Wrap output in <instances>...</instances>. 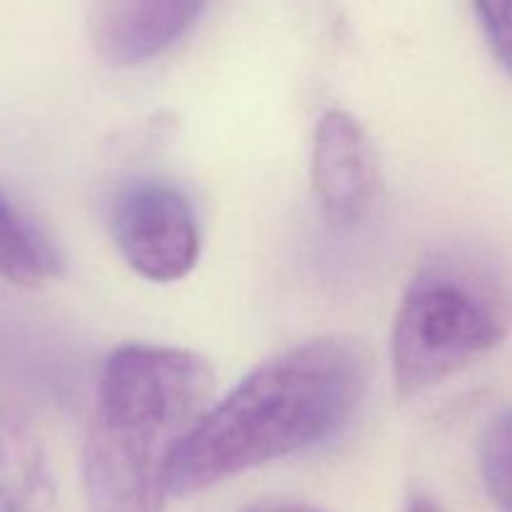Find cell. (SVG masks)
<instances>
[{"instance_id":"cell-6","label":"cell","mask_w":512,"mask_h":512,"mask_svg":"<svg viewBox=\"0 0 512 512\" xmlns=\"http://www.w3.org/2000/svg\"><path fill=\"white\" fill-rule=\"evenodd\" d=\"M210 0H98L93 45L105 63L135 68L168 53L205 13Z\"/></svg>"},{"instance_id":"cell-7","label":"cell","mask_w":512,"mask_h":512,"mask_svg":"<svg viewBox=\"0 0 512 512\" xmlns=\"http://www.w3.org/2000/svg\"><path fill=\"white\" fill-rule=\"evenodd\" d=\"M60 270L53 243L0 193V278L20 288H40Z\"/></svg>"},{"instance_id":"cell-11","label":"cell","mask_w":512,"mask_h":512,"mask_svg":"<svg viewBox=\"0 0 512 512\" xmlns=\"http://www.w3.org/2000/svg\"><path fill=\"white\" fill-rule=\"evenodd\" d=\"M403 512H445V510L440 508V503L435 498H430V495L425 493H418L408 500V505H405Z\"/></svg>"},{"instance_id":"cell-9","label":"cell","mask_w":512,"mask_h":512,"mask_svg":"<svg viewBox=\"0 0 512 512\" xmlns=\"http://www.w3.org/2000/svg\"><path fill=\"white\" fill-rule=\"evenodd\" d=\"M473 5L490 53L512 80V0H473Z\"/></svg>"},{"instance_id":"cell-2","label":"cell","mask_w":512,"mask_h":512,"mask_svg":"<svg viewBox=\"0 0 512 512\" xmlns=\"http://www.w3.org/2000/svg\"><path fill=\"white\" fill-rule=\"evenodd\" d=\"M203 355L130 343L108 355L83 450L93 512H163L178 448L213 403Z\"/></svg>"},{"instance_id":"cell-4","label":"cell","mask_w":512,"mask_h":512,"mask_svg":"<svg viewBox=\"0 0 512 512\" xmlns=\"http://www.w3.org/2000/svg\"><path fill=\"white\" fill-rule=\"evenodd\" d=\"M108 230L120 258L150 283H175L200 258L193 203L165 180H133L113 195Z\"/></svg>"},{"instance_id":"cell-5","label":"cell","mask_w":512,"mask_h":512,"mask_svg":"<svg viewBox=\"0 0 512 512\" xmlns=\"http://www.w3.org/2000/svg\"><path fill=\"white\" fill-rule=\"evenodd\" d=\"M310 180L320 210L338 228H353L373 213L380 193L378 150L358 118L338 108L323 113Z\"/></svg>"},{"instance_id":"cell-3","label":"cell","mask_w":512,"mask_h":512,"mask_svg":"<svg viewBox=\"0 0 512 512\" xmlns=\"http://www.w3.org/2000/svg\"><path fill=\"white\" fill-rule=\"evenodd\" d=\"M512 330V263L490 245L455 243L420 263L390 338L395 388H435L498 348Z\"/></svg>"},{"instance_id":"cell-10","label":"cell","mask_w":512,"mask_h":512,"mask_svg":"<svg viewBox=\"0 0 512 512\" xmlns=\"http://www.w3.org/2000/svg\"><path fill=\"white\" fill-rule=\"evenodd\" d=\"M243 512H323L308 503H298V500H260V503L248 505Z\"/></svg>"},{"instance_id":"cell-8","label":"cell","mask_w":512,"mask_h":512,"mask_svg":"<svg viewBox=\"0 0 512 512\" xmlns=\"http://www.w3.org/2000/svg\"><path fill=\"white\" fill-rule=\"evenodd\" d=\"M480 473L500 512H512V408L495 415L483 430Z\"/></svg>"},{"instance_id":"cell-1","label":"cell","mask_w":512,"mask_h":512,"mask_svg":"<svg viewBox=\"0 0 512 512\" xmlns=\"http://www.w3.org/2000/svg\"><path fill=\"white\" fill-rule=\"evenodd\" d=\"M373 358L360 340L323 335L273 355L210 403L170 468V495L303 453L338 435L368 395Z\"/></svg>"}]
</instances>
